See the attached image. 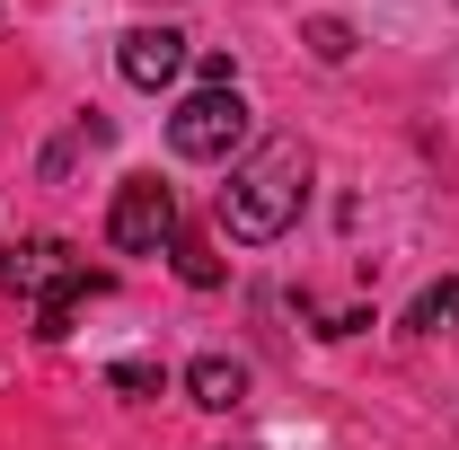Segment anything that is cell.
Wrapping results in <instances>:
<instances>
[{"label":"cell","mask_w":459,"mask_h":450,"mask_svg":"<svg viewBox=\"0 0 459 450\" xmlns=\"http://www.w3.org/2000/svg\"><path fill=\"white\" fill-rule=\"evenodd\" d=\"M300 203H309V142L274 133V142H256V151L230 169L212 212H221V229L238 247H265V238H283V229L300 221Z\"/></svg>","instance_id":"obj_1"},{"label":"cell","mask_w":459,"mask_h":450,"mask_svg":"<svg viewBox=\"0 0 459 450\" xmlns=\"http://www.w3.org/2000/svg\"><path fill=\"white\" fill-rule=\"evenodd\" d=\"M238 142H247V98H238V89H195V98L169 115V151L177 160H204V169H212Z\"/></svg>","instance_id":"obj_2"},{"label":"cell","mask_w":459,"mask_h":450,"mask_svg":"<svg viewBox=\"0 0 459 450\" xmlns=\"http://www.w3.org/2000/svg\"><path fill=\"white\" fill-rule=\"evenodd\" d=\"M107 238L124 247V256H160V247H177L186 229H177V195L160 186V177H124L107 203Z\"/></svg>","instance_id":"obj_3"},{"label":"cell","mask_w":459,"mask_h":450,"mask_svg":"<svg viewBox=\"0 0 459 450\" xmlns=\"http://www.w3.org/2000/svg\"><path fill=\"white\" fill-rule=\"evenodd\" d=\"M80 274V256L62 247V238H9L0 247V291H18V300H45L62 282Z\"/></svg>","instance_id":"obj_4"},{"label":"cell","mask_w":459,"mask_h":450,"mask_svg":"<svg viewBox=\"0 0 459 450\" xmlns=\"http://www.w3.org/2000/svg\"><path fill=\"white\" fill-rule=\"evenodd\" d=\"M115 62H124V80H133V89H169L177 71H186V36H177V27H133Z\"/></svg>","instance_id":"obj_5"},{"label":"cell","mask_w":459,"mask_h":450,"mask_svg":"<svg viewBox=\"0 0 459 450\" xmlns=\"http://www.w3.org/2000/svg\"><path fill=\"white\" fill-rule=\"evenodd\" d=\"M186 397H195L204 415H230V406H247V362H230V353H204V362H186Z\"/></svg>","instance_id":"obj_6"},{"label":"cell","mask_w":459,"mask_h":450,"mask_svg":"<svg viewBox=\"0 0 459 450\" xmlns=\"http://www.w3.org/2000/svg\"><path fill=\"white\" fill-rule=\"evenodd\" d=\"M98 291H107V274H89V265H80L62 291H45V300H36V336L62 344V336H71V318H80V300H98Z\"/></svg>","instance_id":"obj_7"},{"label":"cell","mask_w":459,"mask_h":450,"mask_svg":"<svg viewBox=\"0 0 459 450\" xmlns=\"http://www.w3.org/2000/svg\"><path fill=\"white\" fill-rule=\"evenodd\" d=\"M406 327H415V336H442V327H459V274L424 282V291H415V309H406Z\"/></svg>","instance_id":"obj_8"},{"label":"cell","mask_w":459,"mask_h":450,"mask_svg":"<svg viewBox=\"0 0 459 450\" xmlns=\"http://www.w3.org/2000/svg\"><path fill=\"white\" fill-rule=\"evenodd\" d=\"M169 256H177V274L195 282V291H221V256H212V247H204V238H177Z\"/></svg>","instance_id":"obj_9"},{"label":"cell","mask_w":459,"mask_h":450,"mask_svg":"<svg viewBox=\"0 0 459 450\" xmlns=\"http://www.w3.org/2000/svg\"><path fill=\"white\" fill-rule=\"evenodd\" d=\"M300 36H309V54H318V62H353V27H344V18H309Z\"/></svg>","instance_id":"obj_10"},{"label":"cell","mask_w":459,"mask_h":450,"mask_svg":"<svg viewBox=\"0 0 459 450\" xmlns=\"http://www.w3.org/2000/svg\"><path fill=\"white\" fill-rule=\"evenodd\" d=\"M107 389H115V397H160V362H115Z\"/></svg>","instance_id":"obj_11"},{"label":"cell","mask_w":459,"mask_h":450,"mask_svg":"<svg viewBox=\"0 0 459 450\" xmlns=\"http://www.w3.org/2000/svg\"><path fill=\"white\" fill-rule=\"evenodd\" d=\"M195 71H204V89H238V71H230V54H204Z\"/></svg>","instance_id":"obj_12"},{"label":"cell","mask_w":459,"mask_h":450,"mask_svg":"<svg viewBox=\"0 0 459 450\" xmlns=\"http://www.w3.org/2000/svg\"><path fill=\"white\" fill-rule=\"evenodd\" d=\"M0 18H9V0H0Z\"/></svg>","instance_id":"obj_13"}]
</instances>
